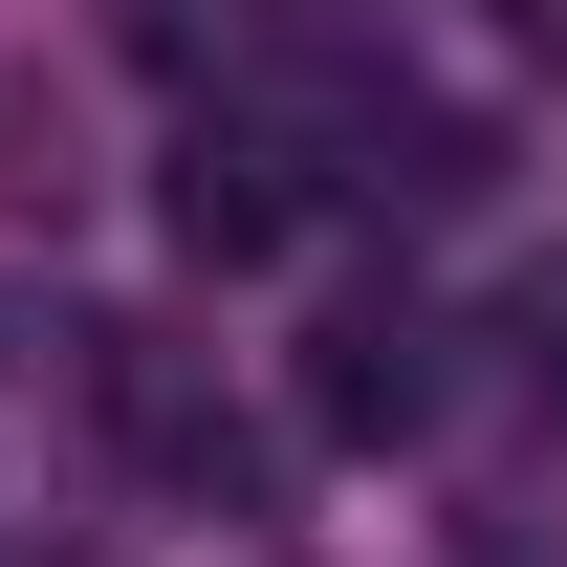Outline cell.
<instances>
[{"label":"cell","mask_w":567,"mask_h":567,"mask_svg":"<svg viewBox=\"0 0 567 567\" xmlns=\"http://www.w3.org/2000/svg\"><path fill=\"white\" fill-rule=\"evenodd\" d=\"M306 415L328 436H415L436 415V306H328L306 328Z\"/></svg>","instance_id":"cell-3"},{"label":"cell","mask_w":567,"mask_h":567,"mask_svg":"<svg viewBox=\"0 0 567 567\" xmlns=\"http://www.w3.org/2000/svg\"><path fill=\"white\" fill-rule=\"evenodd\" d=\"M502 371L567 415V262H524V284H502Z\"/></svg>","instance_id":"cell-4"},{"label":"cell","mask_w":567,"mask_h":567,"mask_svg":"<svg viewBox=\"0 0 567 567\" xmlns=\"http://www.w3.org/2000/svg\"><path fill=\"white\" fill-rule=\"evenodd\" d=\"M132 66L218 87V110H284V87H306V22H284V0H132Z\"/></svg>","instance_id":"cell-2"},{"label":"cell","mask_w":567,"mask_h":567,"mask_svg":"<svg viewBox=\"0 0 567 567\" xmlns=\"http://www.w3.org/2000/svg\"><path fill=\"white\" fill-rule=\"evenodd\" d=\"M502 44H524V66H567V0H502Z\"/></svg>","instance_id":"cell-5"},{"label":"cell","mask_w":567,"mask_h":567,"mask_svg":"<svg viewBox=\"0 0 567 567\" xmlns=\"http://www.w3.org/2000/svg\"><path fill=\"white\" fill-rule=\"evenodd\" d=\"M306 197H328V153L284 132V110H197V132L153 153V218H175L197 262H284V240H306Z\"/></svg>","instance_id":"cell-1"}]
</instances>
